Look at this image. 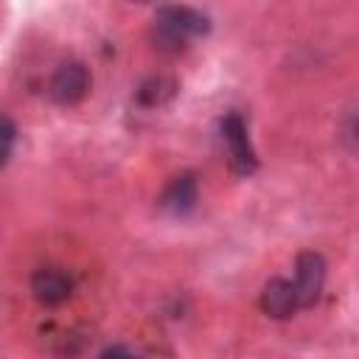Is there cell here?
Returning a JSON list of instances; mask_svg holds the SVG:
<instances>
[{"instance_id":"cell-1","label":"cell","mask_w":359,"mask_h":359,"mask_svg":"<svg viewBox=\"0 0 359 359\" xmlns=\"http://www.w3.org/2000/svg\"><path fill=\"white\" fill-rule=\"evenodd\" d=\"M210 31V20L191 8V6H163L154 14V28H151V39L154 48L163 53H180L185 50L188 39L202 36Z\"/></svg>"},{"instance_id":"cell-9","label":"cell","mask_w":359,"mask_h":359,"mask_svg":"<svg viewBox=\"0 0 359 359\" xmlns=\"http://www.w3.org/2000/svg\"><path fill=\"white\" fill-rule=\"evenodd\" d=\"M17 143V123L8 115H0V168L8 163Z\"/></svg>"},{"instance_id":"cell-5","label":"cell","mask_w":359,"mask_h":359,"mask_svg":"<svg viewBox=\"0 0 359 359\" xmlns=\"http://www.w3.org/2000/svg\"><path fill=\"white\" fill-rule=\"evenodd\" d=\"M31 292L42 306H59L73 294V275L62 266H39L31 275Z\"/></svg>"},{"instance_id":"cell-4","label":"cell","mask_w":359,"mask_h":359,"mask_svg":"<svg viewBox=\"0 0 359 359\" xmlns=\"http://www.w3.org/2000/svg\"><path fill=\"white\" fill-rule=\"evenodd\" d=\"M87 93H90V70L81 62H65V65H59L56 73L48 81V95L56 104H62V107L79 104Z\"/></svg>"},{"instance_id":"cell-6","label":"cell","mask_w":359,"mask_h":359,"mask_svg":"<svg viewBox=\"0 0 359 359\" xmlns=\"http://www.w3.org/2000/svg\"><path fill=\"white\" fill-rule=\"evenodd\" d=\"M258 306H261V311H264L266 317H272V320H286V317H292L294 311H300L289 278H272V280L264 286V292H261V297H258Z\"/></svg>"},{"instance_id":"cell-8","label":"cell","mask_w":359,"mask_h":359,"mask_svg":"<svg viewBox=\"0 0 359 359\" xmlns=\"http://www.w3.org/2000/svg\"><path fill=\"white\" fill-rule=\"evenodd\" d=\"M171 93H174V84H171V81L149 79V81L140 84V90H137V101H140L143 107H157V104H163Z\"/></svg>"},{"instance_id":"cell-3","label":"cell","mask_w":359,"mask_h":359,"mask_svg":"<svg viewBox=\"0 0 359 359\" xmlns=\"http://www.w3.org/2000/svg\"><path fill=\"white\" fill-rule=\"evenodd\" d=\"M325 272H328V264L320 252L314 250H306L297 255L294 261V278H292V289H294V297H297V309H309L317 303L323 286H325Z\"/></svg>"},{"instance_id":"cell-7","label":"cell","mask_w":359,"mask_h":359,"mask_svg":"<svg viewBox=\"0 0 359 359\" xmlns=\"http://www.w3.org/2000/svg\"><path fill=\"white\" fill-rule=\"evenodd\" d=\"M196 199H199L196 177H194V174H180V177H174V180L163 188V194H160L157 202H160L163 210H168V213H174V216H185V213L194 210Z\"/></svg>"},{"instance_id":"cell-2","label":"cell","mask_w":359,"mask_h":359,"mask_svg":"<svg viewBox=\"0 0 359 359\" xmlns=\"http://www.w3.org/2000/svg\"><path fill=\"white\" fill-rule=\"evenodd\" d=\"M222 137L230 154V168L238 177H250L258 168V157L255 149L250 143V132H247V121L238 112H227L222 118Z\"/></svg>"},{"instance_id":"cell-10","label":"cell","mask_w":359,"mask_h":359,"mask_svg":"<svg viewBox=\"0 0 359 359\" xmlns=\"http://www.w3.org/2000/svg\"><path fill=\"white\" fill-rule=\"evenodd\" d=\"M98 359H140L137 353H132L129 348H123V345H109V348H104L101 351V356Z\"/></svg>"}]
</instances>
